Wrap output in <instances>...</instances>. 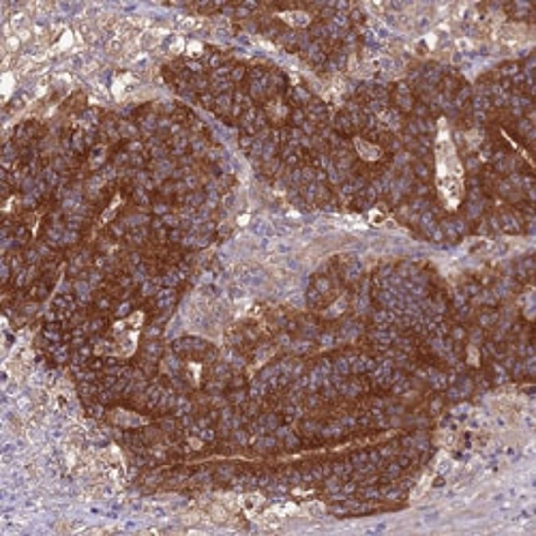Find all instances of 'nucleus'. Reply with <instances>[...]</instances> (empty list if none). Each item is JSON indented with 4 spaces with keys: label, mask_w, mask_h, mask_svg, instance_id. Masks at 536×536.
Listing matches in <instances>:
<instances>
[{
    "label": "nucleus",
    "mask_w": 536,
    "mask_h": 536,
    "mask_svg": "<svg viewBox=\"0 0 536 536\" xmlns=\"http://www.w3.org/2000/svg\"><path fill=\"white\" fill-rule=\"evenodd\" d=\"M71 45H73V35H71V33H65L63 39L58 41L56 50H67V47H71Z\"/></svg>",
    "instance_id": "nucleus-14"
},
{
    "label": "nucleus",
    "mask_w": 536,
    "mask_h": 536,
    "mask_svg": "<svg viewBox=\"0 0 536 536\" xmlns=\"http://www.w3.org/2000/svg\"><path fill=\"white\" fill-rule=\"evenodd\" d=\"M118 204H120V198H116V200L112 202V206H109L107 211L103 213V217H101V221H103V223H107V221H109V219H112L114 214H116V208H118Z\"/></svg>",
    "instance_id": "nucleus-12"
},
{
    "label": "nucleus",
    "mask_w": 536,
    "mask_h": 536,
    "mask_svg": "<svg viewBox=\"0 0 536 536\" xmlns=\"http://www.w3.org/2000/svg\"><path fill=\"white\" fill-rule=\"evenodd\" d=\"M425 41H427V45H429V47H435V41H437V36H435V35H429V36H427V39H425Z\"/></svg>",
    "instance_id": "nucleus-18"
},
{
    "label": "nucleus",
    "mask_w": 536,
    "mask_h": 536,
    "mask_svg": "<svg viewBox=\"0 0 536 536\" xmlns=\"http://www.w3.org/2000/svg\"><path fill=\"white\" fill-rule=\"evenodd\" d=\"M369 221H371L373 225H382V221H384V214H382L380 211H371V213H369Z\"/></svg>",
    "instance_id": "nucleus-15"
},
{
    "label": "nucleus",
    "mask_w": 536,
    "mask_h": 536,
    "mask_svg": "<svg viewBox=\"0 0 536 536\" xmlns=\"http://www.w3.org/2000/svg\"><path fill=\"white\" fill-rule=\"evenodd\" d=\"M184 50V41L182 39H174V43L170 45V52L172 54H180Z\"/></svg>",
    "instance_id": "nucleus-16"
},
{
    "label": "nucleus",
    "mask_w": 536,
    "mask_h": 536,
    "mask_svg": "<svg viewBox=\"0 0 536 536\" xmlns=\"http://www.w3.org/2000/svg\"><path fill=\"white\" fill-rule=\"evenodd\" d=\"M279 17L286 24L296 26V28H305V26H309V22H311L309 13H305V11H283V13H279Z\"/></svg>",
    "instance_id": "nucleus-2"
},
{
    "label": "nucleus",
    "mask_w": 536,
    "mask_h": 536,
    "mask_svg": "<svg viewBox=\"0 0 536 536\" xmlns=\"http://www.w3.org/2000/svg\"><path fill=\"white\" fill-rule=\"evenodd\" d=\"M431 480H433V474L427 472V474H425V476H423L421 480H418V485L414 487V491H412V496H410L412 500L416 502V500H421V498H423L425 494H427V491H429V487H431Z\"/></svg>",
    "instance_id": "nucleus-6"
},
{
    "label": "nucleus",
    "mask_w": 536,
    "mask_h": 536,
    "mask_svg": "<svg viewBox=\"0 0 536 536\" xmlns=\"http://www.w3.org/2000/svg\"><path fill=\"white\" fill-rule=\"evenodd\" d=\"M142 322H144V313H142V311L133 313V316L127 320V324L131 326V328H140V326H142Z\"/></svg>",
    "instance_id": "nucleus-13"
},
{
    "label": "nucleus",
    "mask_w": 536,
    "mask_h": 536,
    "mask_svg": "<svg viewBox=\"0 0 536 536\" xmlns=\"http://www.w3.org/2000/svg\"><path fill=\"white\" fill-rule=\"evenodd\" d=\"M354 146H356V150H358V155L362 159H367V161H375V159L380 157V148H378V146L369 144V142L360 140V138L354 140Z\"/></svg>",
    "instance_id": "nucleus-4"
},
{
    "label": "nucleus",
    "mask_w": 536,
    "mask_h": 536,
    "mask_svg": "<svg viewBox=\"0 0 536 536\" xmlns=\"http://www.w3.org/2000/svg\"><path fill=\"white\" fill-rule=\"evenodd\" d=\"M262 504H264V498L260 494H247L240 498V508H245V513L249 517H255L257 508H262Z\"/></svg>",
    "instance_id": "nucleus-3"
},
{
    "label": "nucleus",
    "mask_w": 536,
    "mask_h": 536,
    "mask_svg": "<svg viewBox=\"0 0 536 536\" xmlns=\"http://www.w3.org/2000/svg\"><path fill=\"white\" fill-rule=\"evenodd\" d=\"M324 513H326V508L322 502H305L303 506L298 508V515H305V517H322Z\"/></svg>",
    "instance_id": "nucleus-7"
},
{
    "label": "nucleus",
    "mask_w": 536,
    "mask_h": 536,
    "mask_svg": "<svg viewBox=\"0 0 536 536\" xmlns=\"http://www.w3.org/2000/svg\"><path fill=\"white\" fill-rule=\"evenodd\" d=\"M17 47H20V36L4 35V39H2V54H4V58H9L11 54H15Z\"/></svg>",
    "instance_id": "nucleus-8"
},
{
    "label": "nucleus",
    "mask_w": 536,
    "mask_h": 536,
    "mask_svg": "<svg viewBox=\"0 0 536 536\" xmlns=\"http://www.w3.org/2000/svg\"><path fill=\"white\" fill-rule=\"evenodd\" d=\"M114 421L122 423V425H142V423H146V418H140V416L131 414V412H116Z\"/></svg>",
    "instance_id": "nucleus-9"
},
{
    "label": "nucleus",
    "mask_w": 536,
    "mask_h": 536,
    "mask_svg": "<svg viewBox=\"0 0 536 536\" xmlns=\"http://www.w3.org/2000/svg\"><path fill=\"white\" fill-rule=\"evenodd\" d=\"M11 90H13V75H11V73H4V77H2V97L4 99L11 95Z\"/></svg>",
    "instance_id": "nucleus-11"
},
{
    "label": "nucleus",
    "mask_w": 536,
    "mask_h": 536,
    "mask_svg": "<svg viewBox=\"0 0 536 536\" xmlns=\"http://www.w3.org/2000/svg\"><path fill=\"white\" fill-rule=\"evenodd\" d=\"M500 39L504 43H521L526 39V26L521 24H508L500 30Z\"/></svg>",
    "instance_id": "nucleus-1"
},
{
    "label": "nucleus",
    "mask_w": 536,
    "mask_h": 536,
    "mask_svg": "<svg viewBox=\"0 0 536 536\" xmlns=\"http://www.w3.org/2000/svg\"><path fill=\"white\" fill-rule=\"evenodd\" d=\"M187 50H189V54H200L202 45H200L198 41H193V43H189V45H187Z\"/></svg>",
    "instance_id": "nucleus-17"
},
{
    "label": "nucleus",
    "mask_w": 536,
    "mask_h": 536,
    "mask_svg": "<svg viewBox=\"0 0 536 536\" xmlns=\"http://www.w3.org/2000/svg\"><path fill=\"white\" fill-rule=\"evenodd\" d=\"M161 36H163V30H146V33H142V35H140L138 45L146 47V50H150V47L159 45V41H161Z\"/></svg>",
    "instance_id": "nucleus-5"
},
{
    "label": "nucleus",
    "mask_w": 536,
    "mask_h": 536,
    "mask_svg": "<svg viewBox=\"0 0 536 536\" xmlns=\"http://www.w3.org/2000/svg\"><path fill=\"white\" fill-rule=\"evenodd\" d=\"M129 82H133L131 75H122V77H116V79H114L112 90H114V97H116V99H122V97H125V90H127V84H129Z\"/></svg>",
    "instance_id": "nucleus-10"
}]
</instances>
